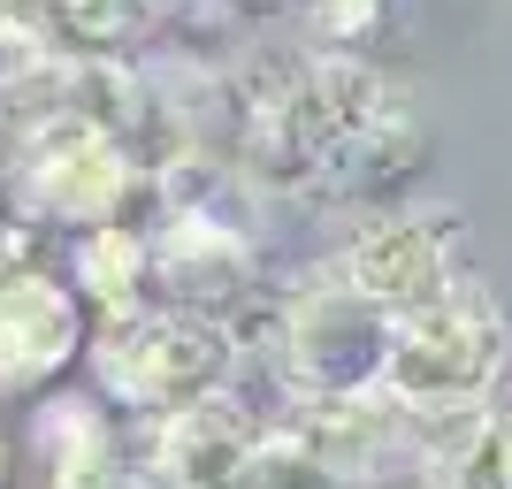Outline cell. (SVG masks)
Segmentation results:
<instances>
[{
  "mask_svg": "<svg viewBox=\"0 0 512 489\" xmlns=\"http://www.w3.org/2000/svg\"><path fill=\"white\" fill-rule=\"evenodd\" d=\"M100 375L146 413H192L222 375V337L192 314H130L100 344Z\"/></svg>",
  "mask_w": 512,
  "mask_h": 489,
  "instance_id": "7a4b0ae2",
  "label": "cell"
},
{
  "mask_svg": "<svg viewBox=\"0 0 512 489\" xmlns=\"http://www.w3.org/2000/svg\"><path fill=\"white\" fill-rule=\"evenodd\" d=\"M77 321H69V298L39 276L0 283V383H39L46 367H62Z\"/></svg>",
  "mask_w": 512,
  "mask_h": 489,
  "instance_id": "5b68a950",
  "label": "cell"
},
{
  "mask_svg": "<svg viewBox=\"0 0 512 489\" xmlns=\"http://www.w3.org/2000/svg\"><path fill=\"white\" fill-rule=\"evenodd\" d=\"M352 291L406 321V314H421V306H436V298L459 291V260H451L444 230H436L428 214H406V222H383V230L360 237V253H352Z\"/></svg>",
  "mask_w": 512,
  "mask_h": 489,
  "instance_id": "277c9868",
  "label": "cell"
},
{
  "mask_svg": "<svg viewBox=\"0 0 512 489\" xmlns=\"http://www.w3.org/2000/svg\"><path fill=\"white\" fill-rule=\"evenodd\" d=\"M505 352H512L505 306L482 291H451V298H436V306L398 321V352H390L383 383L413 413H459V405L490 398Z\"/></svg>",
  "mask_w": 512,
  "mask_h": 489,
  "instance_id": "6da1fadb",
  "label": "cell"
},
{
  "mask_svg": "<svg viewBox=\"0 0 512 489\" xmlns=\"http://www.w3.org/2000/svg\"><path fill=\"white\" fill-rule=\"evenodd\" d=\"M390 352H398V314L360 298L352 283L344 291H321L299 306V329H291V375L321 398H352V390L383 383Z\"/></svg>",
  "mask_w": 512,
  "mask_h": 489,
  "instance_id": "3957f363",
  "label": "cell"
},
{
  "mask_svg": "<svg viewBox=\"0 0 512 489\" xmlns=\"http://www.w3.org/2000/svg\"><path fill=\"white\" fill-rule=\"evenodd\" d=\"M230 489H352V482H344L337 459H321L306 444H260V451H245Z\"/></svg>",
  "mask_w": 512,
  "mask_h": 489,
  "instance_id": "52a82bcc",
  "label": "cell"
},
{
  "mask_svg": "<svg viewBox=\"0 0 512 489\" xmlns=\"http://www.w3.org/2000/svg\"><path fill=\"white\" fill-rule=\"evenodd\" d=\"M428 489H512V413L451 428L428 459Z\"/></svg>",
  "mask_w": 512,
  "mask_h": 489,
  "instance_id": "8992f818",
  "label": "cell"
}]
</instances>
